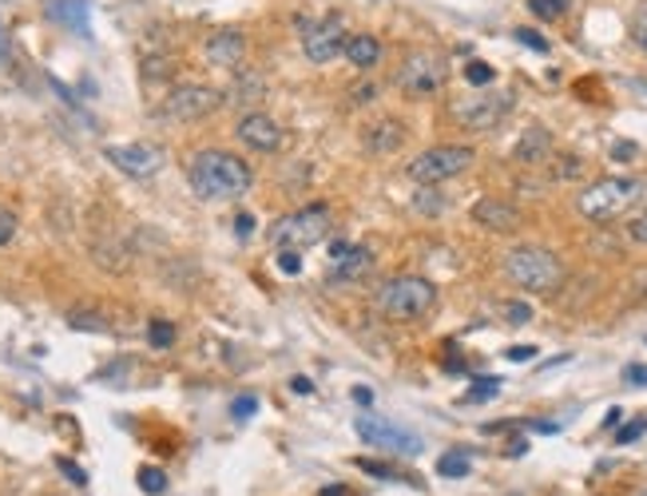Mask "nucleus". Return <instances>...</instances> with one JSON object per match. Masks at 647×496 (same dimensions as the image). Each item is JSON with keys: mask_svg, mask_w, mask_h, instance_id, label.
Instances as JSON below:
<instances>
[{"mask_svg": "<svg viewBox=\"0 0 647 496\" xmlns=\"http://www.w3.org/2000/svg\"><path fill=\"white\" fill-rule=\"evenodd\" d=\"M473 223H481L492 235H512L520 226V207H512L509 198H481L473 207Z\"/></svg>", "mask_w": 647, "mask_h": 496, "instance_id": "nucleus-14", "label": "nucleus"}, {"mask_svg": "<svg viewBox=\"0 0 647 496\" xmlns=\"http://www.w3.org/2000/svg\"><path fill=\"white\" fill-rule=\"evenodd\" d=\"M512 111V91H473V96L457 99L453 116L465 132H492Z\"/></svg>", "mask_w": 647, "mask_h": 496, "instance_id": "nucleus-9", "label": "nucleus"}, {"mask_svg": "<svg viewBox=\"0 0 647 496\" xmlns=\"http://www.w3.org/2000/svg\"><path fill=\"white\" fill-rule=\"evenodd\" d=\"M537 358V346H512L509 350V361H532Z\"/></svg>", "mask_w": 647, "mask_h": 496, "instance_id": "nucleus-42", "label": "nucleus"}, {"mask_svg": "<svg viewBox=\"0 0 647 496\" xmlns=\"http://www.w3.org/2000/svg\"><path fill=\"white\" fill-rule=\"evenodd\" d=\"M374 99H378L374 84H357V88H354V104H374Z\"/></svg>", "mask_w": 647, "mask_h": 496, "instance_id": "nucleus-41", "label": "nucleus"}, {"mask_svg": "<svg viewBox=\"0 0 647 496\" xmlns=\"http://www.w3.org/2000/svg\"><path fill=\"white\" fill-rule=\"evenodd\" d=\"M644 434H647V421H631V425H624L620 434H616V441H620V445H631L636 437H644Z\"/></svg>", "mask_w": 647, "mask_h": 496, "instance_id": "nucleus-35", "label": "nucleus"}, {"mask_svg": "<svg viewBox=\"0 0 647 496\" xmlns=\"http://www.w3.org/2000/svg\"><path fill=\"white\" fill-rule=\"evenodd\" d=\"M473 159H477L473 147H465V144H441V147H429V152H421L418 159H410L405 175H410L413 183L438 187V183L457 179V175H465L469 167H473Z\"/></svg>", "mask_w": 647, "mask_h": 496, "instance_id": "nucleus-6", "label": "nucleus"}, {"mask_svg": "<svg viewBox=\"0 0 647 496\" xmlns=\"http://www.w3.org/2000/svg\"><path fill=\"white\" fill-rule=\"evenodd\" d=\"M445 80H449V64H445V56L433 52V48L410 52L402 60V68H398V76H393V84H398L410 99L438 96V91L445 88Z\"/></svg>", "mask_w": 647, "mask_h": 496, "instance_id": "nucleus-7", "label": "nucleus"}, {"mask_svg": "<svg viewBox=\"0 0 647 496\" xmlns=\"http://www.w3.org/2000/svg\"><path fill=\"white\" fill-rule=\"evenodd\" d=\"M374 302L390 322H418L438 307V286L421 274H398V279L378 286Z\"/></svg>", "mask_w": 647, "mask_h": 496, "instance_id": "nucleus-3", "label": "nucleus"}, {"mask_svg": "<svg viewBox=\"0 0 647 496\" xmlns=\"http://www.w3.org/2000/svg\"><path fill=\"white\" fill-rule=\"evenodd\" d=\"M342 56L354 64L357 72H374L378 64H382V40H378L374 32H354V37H346Z\"/></svg>", "mask_w": 647, "mask_h": 496, "instance_id": "nucleus-16", "label": "nucleus"}, {"mask_svg": "<svg viewBox=\"0 0 647 496\" xmlns=\"http://www.w3.org/2000/svg\"><path fill=\"white\" fill-rule=\"evenodd\" d=\"M624 381H628V386H647V366H628V370H624Z\"/></svg>", "mask_w": 647, "mask_h": 496, "instance_id": "nucleus-40", "label": "nucleus"}, {"mask_svg": "<svg viewBox=\"0 0 647 496\" xmlns=\"http://www.w3.org/2000/svg\"><path fill=\"white\" fill-rule=\"evenodd\" d=\"M255 409H258V397L246 393V397H238L235 406H231V414H235V421H246V417H255Z\"/></svg>", "mask_w": 647, "mask_h": 496, "instance_id": "nucleus-33", "label": "nucleus"}, {"mask_svg": "<svg viewBox=\"0 0 647 496\" xmlns=\"http://www.w3.org/2000/svg\"><path fill=\"white\" fill-rule=\"evenodd\" d=\"M438 473H441V477H449V480H461V477H469V473H473V460H469L465 449H449V453H441Z\"/></svg>", "mask_w": 647, "mask_h": 496, "instance_id": "nucleus-22", "label": "nucleus"}, {"mask_svg": "<svg viewBox=\"0 0 647 496\" xmlns=\"http://www.w3.org/2000/svg\"><path fill=\"white\" fill-rule=\"evenodd\" d=\"M370 266H374V251H370V246H350L346 259L334 262V279L337 282H357L362 274H370Z\"/></svg>", "mask_w": 647, "mask_h": 496, "instance_id": "nucleus-19", "label": "nucleus"}, {"mask_svg": "<svg viewBox=\"0 0 647 496\" xmlns=\"http://www.w3.org/2000/svg\"><path fill=\"white\" fill-rule=\"evenodd\" d=\"M548 155H552V132L540 124H532L525 136H520L517 152H512V159L525 163V167H537V163H545Z\"/></svg>", "mask_w": 647, "mask_h": 496, "instance_id": "nucleus-17", "label": "nucleus"}, {"mask_svg": "<svg viewBox=\"0 0 647 496\" xmlns=\"http://www.w3.org/2000/svg\"><path fill=\"white\" fill-rule=\"evenodd\" d=\"M139 488H144L147 496L167 493V477H164V469H139Z\"/></svg>", "mask_w": 647, "mask_h": 496, "instance_id": "nucleus-26", "label": "nucleus"}, {"mask_svg": "<svg viewBox=\"0 0 647 496\" xmlns=\"http://www.w3.org/2000/svg\"><path fill=\"white\" fill-rule=\"evenodd\" d=\"M402 144H405V124H398V119H382V124H374L365 132V147L374 155H390Z\"/></svg>", "mask_w": 647, "mask_h": 496, "instance_id": "nucleus-18", "label": "nucleus"}, {"mask_svg": "<svg viewBox=\"0 0 647 496\" xmlns=\"http://www.w3.org/2000/svg\"><path fill=\"white\" fill-rule=\"evenodd\" d=\"M631 40L647 52V0L636 9V17H631Z\"/></svg>", "mask_w": 647, "mask_h": 496, "instance_id": "nucleus-30", "label": "nucleus"}, {"mask_svg": "<svg viewBox=\"0 0 647 496\" xmlns=\"http://www.w3.org/2000/svg\"><path fill=\"white\" fill-rule=\"evenodd\" d=\"M568 4H572V0H529V12L540 20H560L568 12Z\"/></svg>", "mask_w": 647, "mask_h": 496, "instance_id": "nucleus-24", "label": "nucleus"}, {"mask_svg": "<svg viewBox=\"0 0 647 496\" xmlns=\"http://www.w3.org/2000/svg\"><path fill=\"white\" fill-rule=\"evenodd\" d=\"M235 136L243 147H251V152L258 155H274V152H283V124L274 116H266V111H246L243 119L235 124Z\"/></svg>", "mask_w": 647, "mask_h": 496, "instance_id": "nucleus-13", "label": "nucleus"}, {"mask_svg": "<svg viewBox=\"0 0 647 496\" xmlns=\"http://www.w3.org/2000/svg\"><path fill=\"white\" fill-rule=\"evenodd\" d=\"M266 96V80L258 72H238L235 76V88H231V99H235V104H246V108H251V104H258V99Z\"/></svg>", "mask_w": 647, "mask_h": 496, "instance_id": "nucleus-20", "label": "nucleus"}, {"mask_svg": "<svg viewBox=\"0 0 647 496\" xmlns=\"http://www.w3.org/2000/svg\"><path fill=\"white\" fill-rule=\"evenodd\" d=\"M501 314H504V322H509V325H525V322H532V307H529V302H504Z\"/></svg>", "mask_w": 647, "mask_h": 496, "instance_id": "nucleus-29", "label": "nucleus"}, {"mask_svg": "<svg viewBox=\"0 0 647 496\" xmlns=\"http://www.w3.org/2000/svg\"><path fill=\"white\" fill-rule=\"evenodd\" d=\"M48 12L60 17V20H68V25H76V32L88 37V0H52Z\"/></svg>", "mask_w": 647, "mask_h": 496, "instance_id": "nucleus-21", "label": "nucleus"}, {"mask_svg": "<svg viewBox=\"0 0 647 496\" xmlns=\"http://www.w3.org/2000/svg\"><path fill=\"white\" fill-rule=\"evenodd\" d=\"M346 25H342V17H322L314 20V25L302 28V52H306V60L311 64H330L342 48H346Z\"/></svg>", "mask_w": 647, "mask_h": 496, "instance_id": "nucleus-11", "label": "nucleus"}, {"mask_svg": "<svg viewBox=\"0 0 647 496\" xmlns=\"http://www.w3.org/2000/svg\"><path fill=\"white\" fill-rule=\"evenodd\" d=\"M628 239L631 243H639V246H647V215H636L628 223Z\"/></svg>", "mask_w": 647, "mask_h": 496, "instance_id": "nucleus-34", "label": "nucleus"}, {"mask_svg": "<svg viewBox=\"0 0 647 496\" xmlns=\"http://www.w3.org/2000/svg\"><path fill=\"white\" fill-rule=\"evenodd\" d=\"M203 52H207V64H215V68H238L246 56V40L238 32H210Z\"/></svg>", "mask_w": 647, "mask_h": 496, "instance_id": "nucleus-15", "label": "nucleus"}, {"mask_svg": "<svg viewBox=\"0 0 647 496\" xmlns=\"http://www.w3.org/2000/svg\"><path fill=\"white\" fill-rule=\"evenodd\" d=\"M357 469L374 473V477H382V480H402V473H398V469H390V465H378V460H370V457L357 460Z\"/></svg>", "mask_w": 647, "mask_h": 496, "instance_id": "nucleus-31", "label": "nucleus"}, {"mask_svg": "<svg viewBox=\"0 0 647 496\" xmlns=\"http://www.w3.org/2000/svg\"><path fill=\"white\" fill-rule=\"evenodd\" d=\"M497 393H501V378H477V386L465 393V401H489Z\"/></svg>", "mask_w": 647, "mask_h": 496, "instance_id": "nucleus-28", "label": "nucleus"}, {"mask_svg": "<svg viewBox=\"0 0 647 496\" xmlns=\"http://www.w3.org/2000/svg\"><path fill=\"white\" fill-rule=\"evenodd\" d=\"M104 159L124 175H131V179H151L164 167V152L156 144H108Z\"/></svg>", "mask_w": 647, "mask_h": 496, "instance_id": "nucleus-12", "label": "nucleus"}, {"mask_svg": "<svg viewBox=\"0 0 647 496\" xmlns=\"http://www.w3.org/2000/svg\"><path fill=\"white\" fill-rule=\"evenodd\" d=\"M17 231H20V215L0 203V246H9L12 239H17Z\"/></svg>", "mask_w": 647, "mask_h": 496, "instance_id": "nucleus-25", "label": "nucleus"}, {"mask_svg": "<svg viewBox=\"0 0 647 496\" xmlns=\"http://www.w3.org/2000/svg\"><path fill=\"white\" fill-rule=\"evenodd\" d=\"M346 251H350V243H342V239H337L334 246H330V262H337V259H346Z\"/></svg>", "mask_w": 647, "mask_h": 496, "instance_id": "nucleus-46", "label": "nucleus"}, {"mask_svg": "<svg viewBox=\"0 0 647 496\" xmlns=\"http://www.w3.org/2000/svg\"><path fill=\"white\" fill-rule=\"evenodd\" d=\"M278 266H283L286 274H298L302 271V259L294 251H283V254H278Z\"/></svg>", "mask_w": 647, "mask_h": 496, "instance_id": "nucleus-39", "label": "nucleus"}, {"mask_svg": "<svg viewBox=\"0 0 647 496\" xmlns=\"http://www.w3.org/2000/svg\"><path fill=\"white\" fill-rule=\"evenodd\" d=\"M330 235V207L326 203H306V207L291 211L271 226V243L278 251H306L318 246Z\"/></svg>", "mask_w": 647, "mask_h": 496, "instance_id": "nucleus-5", "label": "nucleus"}, {"mask_svg": "<svg viewBox=\"0 0 647 496\" xmlns=\"http://www.w3.org/2000/svg\"><path fill=\"white\" fill-rule=\"evenodd\" d=\"M291 389H294V393H306V397H311L314 393V381L311 378H291Z\"/></svg>", "mask_w": 647, "mask_h": 496, "instance_id": "nucleus-44", "label": "nucleus"}, {"mask_svg": "<svg viewBox=\"0 0 647 496\" xmlns=\"http://www.w3.org/2000/svg\"><path fill=\"white\" fill-rule=\"evenodd\" d=\"M251 235H255V215H246L243 211V215L235 218V239H251Z\"/></svg>", "mask_w": 647, "mask_h": 496, "instance_id": "nucleus-38", "label": "nucleus"}, {"mask_svg": "<svg viewBox=\"0 0 647 496\" xmlns=\"http://www.w3.org/2000/svg\"><path fill=\"white\" fill-rule=\"evenodd\" d=\"M223 104H227V96H223L219 88H210V84H179V88H171L164 96L159 116L187 124V119H203V116H210V111H219Z\"/></svg>", "mask_w": 647, "mask_h": 496, "instance_id": "nucleus-8", "label": "nucleus"}, {"mask_svg": "<svg viewBox=\"0 0 647 496\" xmlns=\"http://www.w3.org/2000/svg\"><path fill=\"white\" fill-rule=\"evenodd\" d=\"M357 437L365 445H374V449H385V453H398V457H418L421 453V437L402 429V425L385 421V417H374V414H362L354 421Z\"/></svg>", "mask_w": 647, "mask_h": 496, "instance_id": "nucleus-10", "label": "nucleus"}, {"mask_svg": "<svg viewBox=\"0 0 647 496\" xmlns=\"http://www.w3.org/2000/svg\"><path fill=\"white\" fill-rule=\"evenodd\" d=\"M56 469L68 473V480H72V485H88V477H84V469H80V465H72V460H68V457L56 460Z\"/></svg>", "mask_w": 647, "mask_h": 496, "instance_id": "nucleus-36", "label": "nucleus"}, {"mask_svg": "<svg viewBox=\"0 0 647 496\" xmlns=\"http://www.w3.org/2000/svg\"><path fill=\"white\" fill-rule=\"evenodd\" d=\"M631 155H636V144H616V147H611V159H616V163H628Z\"/></svg>", "mask_w": 647, "mask_h": 496, "instance_id": "nucleus-43", "label": "nucleus"}, {"mask_svg": "<svg viewBox=\"0 0 647 496\" xmlns=\"http://www.w3.org/2000/svg\"><path fill=\"white\" fill-rule=\"evenodd\" d=\"M465 80L473 84V88H489V84L497 80V72H492V68H489L484 60H473V64L465 68Z\"/></svg>", "mask_w": 647, "mask_h": 496, "instance_id": "nucleus-27", "label": "nucleus"}, {"mask_svg": "<svg viewBox=\"0 0 647 496\" xmlns=\"http://www.w3.org/2000/svg\"><path fill=\"white\" fill-rule=\"evenodd\" d=\"M580 172H584V163L576 159V155H565V163L557 167V179H576Z\"/></svg>", "mask_w": 647, "mask_h": 496, "instance_id": "nucleus-37", "label": "nucleus"}, {"mask_svg": "<svg viewBox=\"0 0 647 496\" xmlns=\"http://www.w3.org/2000/svg\"><path fill=\"white\" fill-rule=\"evenodd\" d=\"M644 195L639 179H628V175H608V179H596L576 195V211H580L588 223H611L620 218L624 211H631Z\"/></svg>", "mask_w": 647, "mask_h": 496, "instance_id": "nucleus-4", "label": "nucleus"}, {"mask_svg": "<svg viewBox=\"0 0 647 496\" xmlns=\"http://www.w3.org/2000/svg\"><path fill=\"white\" fill-rule=\"evenodd\" d=\"M147 342H151V350H171L175 325L167 322V318H156V322L147 325Z\"/></svg>", "mask_w": 647, "mask_h": 496, "instance_id": "nucleus-23", "label": "nucleus"}, {"mask_svg": "<svg viewBox=\"0 0 647 496\" xmlns=\"http://www.w3.org/2000/svg\"><path fill=\"white\" fill-rule=\"evenodd\" d=\"M354 401H357V406L370 409V406H374V393H370V389H365V386H357V389H354Z\"/></svg>", "mask_w": 647, "mask_h": 496, "instance_id": "nucleus-45", "label": "nucleus"}, {"mask_svg": "<svg viewBox=\"0 0 647 496\" xmlns=\"http://www.w3.org/2000/svg\"><path fill=\"white\" fill-rule=\"evenodd\" d=\"M512 37L520 40V45L525 48H532V52H548V40L545 37H537V32H532V28H517V32H512Z\"/></svg>", "mask_w": 647, "mask_h": 496, "instance_id": "nucleus-32", "label": "nucleus"}, {"mask_svg": "<svg viewBox=\"0 0 647 496\" xmlns=\"http://www.w3.org/2000/svg\"><path fill=\"white\" fill-rule=\"evenodd\" d=\"M504 274L525 294H557L565 286V262L548 246H512L504 254Z\"/></svg>", "mask_w": 647, "mask_h": 496, "instance_id": "nucleus-2", "label": "nucleus"}, {"mask_svg": "<svg viewBox=\"0 0 647 496\" xmlns=\"http://www.w3.org/2000/svg\"><path fill=\"white\" fill-rule=\"evenodd\" d=\"M187 183L199 198L207 203H227V198H243L255 183V172L251 163L238 159L231 152H199L192 163H187Z\"/></svg>", "mask_w": 647, "mask_h": 496, "instance_id": "nucleus-1", "label": "nucleus"}]
</instances>
